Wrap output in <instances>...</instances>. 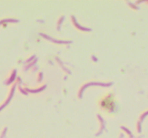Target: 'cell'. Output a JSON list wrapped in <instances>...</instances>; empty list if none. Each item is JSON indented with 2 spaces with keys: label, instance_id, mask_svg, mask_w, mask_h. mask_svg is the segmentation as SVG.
<instances>
[{
  "label": "cell",
  "instance_id": "6da1fadb",
  "mask_svg": "<svg viewBox=\"0 0 148 138\" xmlns=\"http://www.w3.org/2000/svg\"><path fill=\"white\" fill-rule=\"evenodd\" d=\"M101 107L105 110L110 111L112 110L114 108V99L110 95H108L107 97H103L101 101Z\"/></svg>",
  "mask_w": 148,
  "mask_h": 138
}]
</instances>
